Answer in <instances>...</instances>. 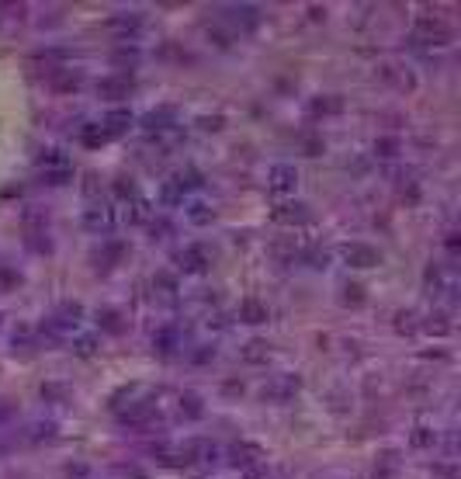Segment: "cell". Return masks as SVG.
Returning <instances> with one entry per match:
<instances>
[{"label":"cell","instance_id":"6da1fadb","mask_svg":"<svg viewBox=\"0 0 461 479\" xmlns=\"http://www.w3.org/2000/svg\"><path fill=\"white\" fill-rule=\"evenodd\" d=\"M115 226H118V212H115L111 201L97 198V201H90V205L83 208V230H87V233H94V236H111Z\"/></svg>","mask_w":461,"mask_h":479},{"label":"cell","instance_id":"7a4b0ae2","mask_svg":"<svg viewBox=\"0 0 461 479\" xmlns=\"http://www.w3.org/2000/svg\"><path fill=\"white\" fill-rule=\"evenodd\" d=\"M219 18L233 32H250L253 25L261 21V8L257 4H226V8H219Z\"/></svg>","mask_w":461,"mask_h":479},{"label":"cell","instance_id":"3957f363","mask_svg":"<svg viewBox=\"0 0 461 479\" xmlns=\"http://www.w3.org/2000/svg\"><path fill=\"white\" fill-rule=\"evenodd\" d=\"M174 268L177 271H184V275H205L212 268V254L205 250V247H184V250H177V257H174Z\"/></svg>","mask_w":461,"mask_h":479},{"label":"cell","instance_id":"277c9868","mask_svg":"<svg viewBox=\"0 0 461 479\" xmlns=\"http://www.w3.org/2000/svg\"><path fill=\"white\" fill-rule=\"evenodd\" d=\"M267 188L271 195L285 198V195H295L298 191V167L295 164H274L267 171Z\"/></svg>","mask_w":461,"mask_h":479},{"label":"cell","instance_id":"5b68a950","mask_svg":"<svg viewBox=\"0 0 461 479\" xmlns=\"http://www.w3.org/2000/svg\"><path fill=\"white\" fill-rule=\"evenodd\" d=\"M226 462H229L233 469L246 472V469H253V465L264 462V452H261L257 445H250V441H236V445L226 448Z\"/></svg>","mask_w":461,"mask_h":479},{"label":"cell","instance_id":"8992f818","mask_svg":"<svg viewBox=\"0 0 461 479\" xmlns=\"http://www.w3.org/2000/svg\"><path fill=\"white\" fill-rule=\"evenodd\" d=\"M298 389H302V379L298 376H274L271 382H264L261 396L271 400V403H288V400H295Z\"/></svg>","mask_w":461,"mask_h":479},{"label":"cell","instance_id":"52a82bcc","mask_svg":"<svg viewBox=\"0 0 461 479\" xmlns=\"http://www.w3.org/2000/svg\"><path fill=\"white\" fill-rule=\"evenodd\" d=\"M340 254H343L347 264H354V268H375V264L382 260V254H378L371 243H357V240H354V243H343Z\"/></svg>","mask_w":461,"mask_h":479},{"label":"cell","instance_id":"ba28073f","mask_svg":"<svg viewBox=\"0 0 461 479\" xmlns=\"http://www.w3.org/2000/svg\"><path fill=\"white\" fill-rule=\"evenodd\" d=\"M153 417H157V406L149 400H129V406L118 410V420L129 423V428H142V423H149Z\"/></svg>","mask_w":461,"mask_h":479},{"label":"cell","instance_id":"9c48e42d","mask_svg":"<svg viewBox=\"0 0 461 479\" xmlns=\"http://www.w3.org/2000/svg\"><path fill=\"white\" fill-rule=\"evenodd\" d=\"M274 219L285 223V226H302V223L313 219V212H309V205H305V201H285V205L274 208Z\"/></svg>","mask_w":461,"mask_h":479},{"label":"cell","instance_id":"30bf717a","mask_svg":"<svg viewBox=\"0 0 461 479\" xmlns=\"http://www.w3.org/2000/svg\"><path fill=\"white\" fill-rule=\"evenodd\" d=\"M184 219H187L191 226H209V223L215 219V205L198 201V198H187V201H184Z\"/></svg>","mask_w":461,"mask_h":479},{"label":"cell","instance_id":"8fae6325","mask_svg":"<svg viewBox=\"0 0 461 479\" xmlns=\"http://www.w3.org/2000/svg\"><path fill=\"white\" fill-rule=\"evenodd\" d=\"M129 125H132V115L122 112V108H118V112H108L105 119H101V129H105L108 139H118L122 132H129Z\"/></svg>","mask_w":461,"mask_h":479},{"label":"cell","instance_id":"7c38bea8","mask_svg":"<svg viewBox=\"0 0 461 479\" xmlns=\"http://www.w3.org/2000/svg\"><path fill=\"white\" fill-rule=\"evenodd\" d=\"M60 431H56V420H31L28 428H25V438L31 445H42V441H53Z\"/></svg>","mask_w":461,"mask_h":479},{"label":"cell","instance_id":"4fadbf2b","mask_svg":"<svg viewBox=\"0 0 461 479\" xmlns=\"http://www.w3.org/2000/svg\"><path fill=\"white\" fill-rule=\"evenodd\" d=\"M153 347H157L160 354H174L181 347V330L177 327H160L157 334H153Z\"/></svg>","mask_w":461,"mask_h":479},{"label":"cell","instance_id":"5bb4252c","mask_svg":"<svg viewBox=\"0 0 461 479\" xmlns=\"http://www.w3.org/2000/svg\"><path fill=\"white\" fill-rule=\"evenodd\" d=\"M108 28H111L118 38H132V35L142 28V18H139V14H115V18L108 21Z\"/></svg>","mask_w":461,"mask_h":479},{"label":"cell","instance_id":"9a60e30c","mask_svg":"<svg viewBox=\"0 0 461 479\" xmlns=\"http://www.w3.org/2000/svg\"><path fill=\"white\" fill-rule=\"evenodd\" d=\"M170 125H177L174 122V108H157V112H149L142 119V129L146 132H160V129H170Z\"/></svg>","mask_w":461,"mask_h":479},{"label":"cell","instance_id":"2e32d148","mask_svg":"<svg viewBox=\"0 0 461 479\" xmlns=\"http://www.w3.org/2000/svg\"><path fill=\"white\" fill-rule=\"evenodd\" d=\"M177 410H181L187 420H198V417L205 413V400H201L198 393H181V396H177Z\"/></svg>","mask_w":461,"mask_h":479},{"label":"cell","instance_id":"e0dca14e","mask_svg":"<svg viewBox=\"0 0 461 479\" xmlns=\"http://www.w3.org/2000/svg\"><path fill=\"white\" fill-rule=\"evenodd\" d=\"M239 316L246 319V323H264V319H267V306L257 302V299H246V302L239 306Z\"/></svg>","mask_w":461,"mask_h":479},{"label":"cell","instance_id":"ac0fdd59","mask_svg":"<svg viewBox=\"0 0 461 479\" xmlns=\"http://www.w3.org/2000/svg\"><path fill=\"white\" fill-rule=\"evenodd\" d=\"M38 167H42V171H66L70 160H66L60 149H45V153H38Z\"/></svg>","mask_w":461,"mask_h":479},{"label":"cell","instance_id":"d6986e66","mask_svg":"<svg viewBox=\"0 0 461 479\" xmlns=\"http://www.w3.org/2000/svg\"><path fill=\"white\" fill-rule=\"evenodd\" d=\"M101 97H125L129 94V80L125 77H108V80H101L97 84Z\"/></svg>","mask_w":461,"mask_h":479},{"label":"cell","instance_id":"ffe728a7","mask_svg":"<svg viewBox=\"0 0 461 479\" xmlns=\"http://www.w3.org/2000/svg\"><path fill=\"white\" fill-rule=\"evenodd\" d=\"M267 354H271V347L261 337H253V341L243 344V361H267Z\"/></svg>","mask_w":461,"mask_h":479},{"label":"cell","instance_id":"44dd1931","mask_svg":"<svg viewBox=\"0 0 461 479\" xmlns=\"http://www.w3.org/2000/svg\"><path fill=\"white\" fill-rule=\"evenodd\" d=\"M153 295L174 302V299H177V282H174L170 275H157V278H153Z\"/></svg>","mask_w":461,"mask_h":479},{"label":"cell","instance_id":"7402d4cb","mask_svg":"<svg viewBox=\"0 0 461 479\" xmlns=\"http://www.w3.org/2000/svg\"><path fill=\"white\" fill-rule=\"evenodd\" d=\"M160 201H163V205H184L187 195H184V188L170 177V181H163V188H160Z\"/></svg>","mask_w":461,"mask_h":479},{"label":"cell","instance_id":"603a6c76","mask_svg":"<svg viewBox=\"0 0 461 479\" xmlns=\"http://www.w3.org/2000/svg\"><path fill=\"white\" fill-rule=\"evenodd\" d=\"M437 431L434 428H417L413 431V438H409V445H413V448H437Z\"/></svg>","mask_w":461,"mask_h":479},{"label":"cell","instance_id":"cb8c5ba5","mask_svg":"<svg viewBox=\"0 0 461 479\" xmlns=\"http://www.w3.org/2000/svg\"><path fill=\"white\" fill-rule=\"evenodd\" d=\"M97 323L105 327V330H111V334H122V327H125V319L115 312V309H105V312H97Z\"/></svg>","mask_w":461,"mask_h":479},{"label":"cell","instance_id":"d4e9b609","mask_svg":"<svg viewBox=\"0 0 461 479\" xmlns=\"http://www.w3.org/2000/svg\"><path fill=\"white\" fill-rule=\"evenodd\" d=\"M97 344H101V341H97L94 334H77V337L70 341V347H73L77 354H94V351H97Z\"/></svg>","mask_w":461,"mask_h":479},{"label":"cell","instance_id":"484cf974","mask_svg":"<svg viewBox=\"0 0 461 479\" xmlns=\"http://www.w3.org/2000/svg\"><path fill=\"white\" fill-rule=\"evenodd\" d=\"M423 330H427V334H437V337H444V334L451 330V323L444 319V312H437V319H423Z\"/></svg>","mask_w":461,"mask_h":479},{"label":"cell","instance_id":"4316f807","mask_svg":"<svg viewBox=\"0 0 461 479\" xmlns=\"http://www.w3.org/2000/svg\"><path fill=\"white\" fill-rule=\"evenodd\" d=\"M187 358H191L194 365H201V361H212V358H215V344H201V347H198V351H191Z\"/></svg>","mask_w":461,"mask_h":479},{"label":"cell","instance_id":"83f0119b","mask_svg":"<svg viewBox=\"0 0 461 479\" xmlns=\"http://www.w3.org/2000/svg\"><path fill=\"white\" fill-rule=\"evenodd\" d=\"M149 230H153V240H163V236H170V223H163V219H149Z\"/></svg>","mask_w":461,"mask_h":479},{"label":"cell","instance_id":"f1b7e54d","mask_svg":"<svg viewBox=\"0 0 461 479\" xmlns=\"http://www.w3.org/2000/svg\"><path fill=\"white\" fill-rule=\"evenodd\" d=\"M395 149H399L395 139H378V143H375V153H378V156H395Z\"/></svg>","mask_w":461,"mask_h":479},{"label":"cell","instance_id":"f546056e","mask_svg":"<svg viewBox=\"0 0 461 479\" xmlns=\"http://www.w3.org/2000/svg\"><path fill=\"white\" fill-rule=\"evenodd\" d=\"M66 476H70V479H73V476L80 479V476H87V465H80V462H77V465H66Z\"/></svg>","mask_w":461,"mask_h":479},{"label":"cell","instance_id":"4dcf8cb0","mask_svg":"<svg viewBox=\"0 0 461 479\" xmlns=\"http://www.w3.org/2000/svg\"><path fill=\"white\" fill-rule=\"evenodd\" d=\"M118 476H122V479H142V472H139L135 465H129V469H118Z\"/></svg>","mask_w":461,"mask_h":479},{"label":"cell","instance_id":"1f68e13d","mask_svg":"<svg viewBox=\"0 0 461 479\" xmlns=\"http://www.w3.org/2000/svg\"><path fill=\"white\" fill-rule=\"evenodd\" d=\"M264 479H288V469H274V472L267 469V476H264Z\"/></svg>","mask_w":461,"mask_h":479},{"label":"cell","instance_id":"d6a6232c","mask_svg":"<svg viewBox=\"0 0 461 479\" xmlns=\"http://www.w3.org/2000/svg\"><path fill=\"white\" fill-rule=\"evenodd\" d=\"M8 417H11V406H8V403H0V423H4Z\"/></svg>","mask_w":461,"mask_h":479}]
</instances>
